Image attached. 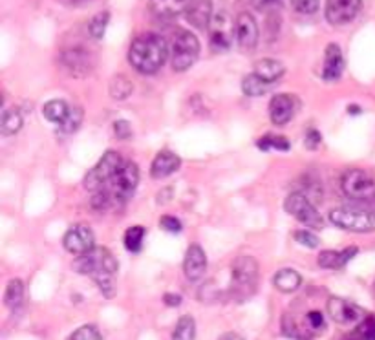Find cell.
I'll return each instance as SVG.
<instances>
[{"mask_svg": "<svg viewBox=\"0 0 375 340\" xmlns=\"http://www.w3.org/2000/svg\"><path fill=\"white\" fill-rule=\"evenodd\" d=\"M185 15H187V21L198 30L209 28L213 21V0H191Z\"/></svg>", "mask_w": 375, "mask_h": 340, "instance_id": "cell-18", "label": "cell"}, {"mask_svg": "<svg viewBox=\"0 0 375 340\" xmlns=\"http://www.w3.org/2000/svg\"><path fill=\"white\" fill-rule=\"evenodd\" d=\"M108 21H110V13L108 11H101L92 17V21H90V24H88V31H90V35L95 38V41L105 37Z\"/></svg>", "mask_w": 375, "mask_h": 340, "instance_id": "cell-32", "label": "cell"}, {"mask_svg": "<svg viewBox=\"0 0 375 340\" xmlns=\"http://www.w3.org/2000/svg\"><path fill=\"white\" fill-rule=\"evenodd\" d=\"M269 86H271V83H268L265 79L258 77L256 73H253V75H248L242 83L243 94L249 95V97H258V95L268 94Z\"/></svg>", "mask_w": 375, "mask_h": 340, "instance_id": "cell-26", "label": "cell"}, {"mask_svg": "<svg viewBox=\"0 0 375 340\" xmlns=\"http://www.w3.org/2000/svg\"><path fill=\"white\" fill-rule=\"evenodd\" d=\"M196 336V324L194 319L189 315H184L176 324L174 331H172V340H194Z\"/></svg>", "mask_w": 375, "mask_h": 340, "instance_id": "cell-28", "label": "cell"}, {"mask_svg": "<svg viewBox=\"0 0 375 340\" xmlns=\"http://www.w3.org/2000/svg\"><path fill=\"white\" fill-rule=\"evenodd\" d=\"M355 255L357 247H348L344 251H322L319 255V265L322 269H342Z\"/></svg>", "mask_w": 375, "mask_h": 340, "instance_id": "cell-22", "label": "cell"}, {"mask_svg": "<svg viewBox=\"0 0 375 340\" xmlns=\"http://www.w3.org/2000/svg\"><path fill=\"white\" fill-rule=\"evenodd\" d=\"M282 331H284V335L291 336V339H299L300 340L299 329H297L295 322L287 315L284 317V320H282Z\"/></svg>", "mask_w": 375, "mask_h": 340, "instance_id": "cell-41", "label": "cell"}, {"mask_svg": "<svg viewBox=\"0 0 375 340\" xmlns=\"http://www.w3.org/2000/svg\"><path fill=\"white\" fill-rule=\"evenodd\" d=\"M68 2H73V4H77V2H85V0H68Z\"/></svg>", "mask_w": 375, "mask_h": 340, "instance_id": "cell-49", "label": "cell"}, {"mask_svg": "<svg viewBox=\"0 0 375 340\" xmlns=\"http://www.w3.org/2000/svg\"><path fill=\"white\" fill-rule=\"evenodd\" d=\"M295 242H299L300 245L304 247H310V249H315V247H319L320 240L317 238L315 234L310 233V230H297V233L293 234Z\"/></svg>", "mask_w": 375, "mask_h": 340, "instance_id": "cell-38", "label": "cell"}, {"mask_svg": "<svg viewBox=\"0 0 375 340\" xmlns=\"http://www.w3.org/2000/svg\"><path fill=\"white\" fill-rule=\"evenodd\" d=\"M22 297H24V285H22V282L19 280V278H13V280H9L8 287H6V294H4L6 306L11 307V309H15V307L21 306Z\"/></svg>", "mask_w": 375, "mask_h": 340, "instance_id": "cell-30", "label": "cell"}, {"mask_svg": "<svg viewBox=\"0 0 375 340\" xmlns=\"http://www.w3.org/2000/svg\"><path fill=\"white\" fill-rule=\"evenodd\" d=\"M179 163L181 161H179V158L176 154L169 152V150H163V152H159L152 161V169H150L152 178L162 179L167 178V176H171L172 172H176V170L179 169Z\"/></svg>", "mask_w": 375, "mask_h": 340, "instance_id": "cell-20", "label": "cell"}, {"mask_svg": "<svg viewBox=\"0 0 375 340\" xmlns=\"http://www.w3.org/2000/svg\"><path fill=\"white\" fill-rule=\"evenodd\" d=\"M293 8L297 9L299 13H304V15H312L319 9L320 0H291Z\"/></svg>", "mask_w": 375, "mask_h": 340, "instance_id": "cell-39", "label": "cell"}, {"mask_svg": "<svg viewBox=\"0 0 375 340\" xmlns=\"http://www.w3.org/2000/svg\"><path fill=\"white\" fill-rule=\"evenodd\" d=\"M236 43L245 51L255 50L258 44V24L249 13H240L236 17Z\"/></svg>", "mask_w": 375, "mask_h": 340, "instance_id": "cell-15", "label": "cell"}, {"mask_svg": "<svg viewBox=\"0 0 375 340\" xmlns=\"http://www.w3.org/2000/svg\"><path fill=\"white\" fill-rule=\"evenodd\" d=\"M63 243L66 251L81 256L94 249V233L85 225H75L66 233Z\"/></svg>", "mask_w": 375, "mask_h": 340, "instance_id": "cell-14", "label": "cell"}, {"mask_svg": "<svg viewBox=\"0 0 375 340\" xmlns=\"http://www.w3.org/2000/svg\"><path fill=\"white\" fill-rule=\"evenodd\" d=\"M43 114L48 121H51V123H56V124H60L64 119H66V117H68L70 107L64 101H60V99H53V101L44 105Z\"/></svg>", "mask_w": 375, "mask_h": 340, "instance_id": "cell-25", "label": "cell"}, {"mask_svg": "<svg viewBox=\"0 0 375 340\" xmlns=\"http://www.w3.org/2000/svg\"><path fill=\"white\" fill-rule=\"evenodd\" d=\"M163 300H165V304L169 307H178L179 304H181V297L174 293H167L165 297H163Z\"/></svg>", "mask_w": 375, "mask_h": 340, "instance_id": "cell-45", "label": "cell"}, {"mask_svg": "<svg viewBox=\"0 0 375 340\" xmlns=\"http://www.w3.org/2000/svg\"><path fill=\"white\" fill-rule=\"evenodd\" d=\"M251 4L260 11H268V9L275 8V6L280 4V0H251Z\"/></svg>", "mask_w": 375, "mask_h": 340, "instance_id": "cell-44", "label": "cell"}, {"mask_svg": "<svg viewBox=\"0 0 375 340\" xmlns=\"http://www.w3.org/2000/svg\"><path fill=\"white\" fill-rule=\"evenodd\" d=\"M346 340H361V339H359V336L354 333V335H350V336H348V339H346Z\"/></svg>", "mask_w": 375, "mask_h": 340, "instance_id": "cell-48", "label": "cell"}, {"mask_svg": "<svg viewBox=\"0 0 375 340\" xmlns=\"http://www.w3.org/2000/svg\"><path fill=\"white\" fill-rule=\"evenodd\" d=\"M200 55V41L189 30H179L174 33L171 46V63L176 72H185L196 63Z\"/></svg>", "mask_w": 375, "mask_h": 340, "instance_id": "cell-5", "label": "cell"}, {"mask_svg": "<svg viewBox=\"0 0 375 340\" xmlns=\"http://www.w3.org/2000/svg\"><path fill=\"white\" fill-rule=\"evenodd\" d=\"M137 183H139V170L132 161H125L105 191L112 196L114 201H127L136 192Z\"/></svg>", "mask_w": 375, "mask_h": 340, "instance_id": "cell-7", "label": "cell"}, {"mask_svg": "<svg viewBox=\"0 0 375 340\" xmlns=\"http://www.w3.org/2000/svg\"><path fill=\"white\" fill-rule=\"evenodd\" d=\"M143 240H145V229L139 225L130 227L125 234V247L130 253H139L143 247Z\"/></svg>", "mask_w": 375, "mask_h": 340, "instance_id": "cell-31", "label": "cell"}, {"mask_svg": "<svg viewBox=\"0 0 375 340\" xmlns=\"http://www.w3.org/2000/svg\"><path fill=\"white\" fill-rule=\"evenodd\" d=\"M342 191L348 198H354V200H366L375 194V183L371 179V176L364 170H348L344 172L341 179Z\"/></svg>", "mask_w": 375, "mask_h": 340, "instance_id": "cell-10", "label": "cell"}, {"mask_svg": "<svg viewBox=\"0 0 375 340\" xmlns=\"http://www.w3.org/2000/svg\"><path fill=\"white\" fill-rule=\"evenodd\" d=\"M191 0H150V11L156 17L172 18L178 17L179 13L187 11Z\"/></svg>", "mask_w": 375, "mask_h": 340, "instance_id": "cell-21", "label": "cell"}, {"mask_svg": "<svg viewBox=\"0 0 375 340\" xmlns=\"http://www.w3.org/2000/svg\"><path fill=\"white\" fill-rule=\"evenodd\" d=\"M290 141L286 139L284 136H265L262 137V139H258V149L260 150H269V149H275V150H282V152H286V150H290Z\"/></svg>", "mask_w": 375, "mask_h": 340, "instance_id": "cell-34", "label": "cell"}, {"mask_svg": "<svg viewBox=\"0 0 375 340\" xmlns=\"http://www.w3.org/2000/svg\"><path fill=\"white\" fill-rule=\"evenodd\" d=\"M284 207H286V211L291 216L297 218L304 225L313 227V229H320V227L324 225V220L319 214V211L313 207L310 198H306L302 192H295V194L287 196Z\"/></svg>", "mask_w": 375, "mask_h": 340, "instance_id": "cell-9", "label": "cell"}, {"mask_svg": "<svg viewBox=\"0 0 375 340\" xmlns=\"http://www.w3.org/2000/svg\"><path fill=\"white\" fill-rule=\"evenodd\" d=\"M132 83L128 81L125 75H115L110 81V95L115 101H125V99L130 97L132 94Z\"/></svg>", "mask_w": 375, "mask_h": 340, "instance_id": "cell-29", "label": "cell"}, {"mask_svg": "<svg viewBox=\"0 0 375 340\" xmlns=\"http://www.w3.org/2000/svg\"><path fill=\"white\" fill-rule=\"evenodd\" d=\"M218 340H243V339L240 335H236V333H223Z\"/></svg>", "mask_w": 375, "mask_h": 340, "instance_id": "cell-46", "label": "cell"}, {"mask_svg": "<svg viewBox=\"0 0 375 340\" xmlns=\"http://www.w3.org/2000/svg\"><path fill=\"white\" fill-rule=\"evenodd\" d=\"M159 223H162L163 229L169 230V233H179V230H181V221L174 216H163Z\"/></svg>", "mask_w": 375, "mask_h": 340, "instance_id": "cell-42", "label": "cell"}, {"mask_svg": "<svg viewBox=\"0 0 375 340\" xmlns=\"http://www.w3.org/2000/svg\"><path fill=\"white\" fill-rule=\"evenodd\" d=\"M60 63H63L64 68L68 70L72 75L77 77L88 75L94 70V59L83 48H72V50L64 51L63 55H60Z\"/></svg>", "mask_w": 375, "mask_h": 340, "instance_id": "cell-13", "label": "cell"}, {"mask_svg": "<svg viewBox=\"0 0 375 340\" xmlns=\"http://www.w3.org/2000/svg\"><path fill=\"white\" fill-rule=\"evenodd\" d=\"M184 271L185 277L191 282L200 280L205 275V271H207V256H205L204 249H201L198 243H192L187 249V255H185L184 262Z\"/></svg>", "mask_w": 375, "mask_h": 340, "instance_id": "cell-17", "label": "cell"}, {"mask_svg": "<svg viewBox=\"0 0 375 340\" xmlns=\"http://www.w3.org/2000/svg\"><path fill=\"white\" fill-rule=\"evenodd\" d=\"M123 158L117 152H112V150L107 152L101 158V161L86 174L85 187L88 191H101L102 187H107L112 178L117 174V170L123 166Z\"/></svg>", "mask_w": 375, "mask_h": 340, "instance_id": "cell-6", "label": "cell"}, {"mask_svg": "<svg viewBox=\"0 0 375 340\" xmlns=\"http://www.w3.org/2000/svg\"><path fill=\"white\" fill-rule=\"evenodd\" d=\"M328 313L333 320L342 326H350V324H357L364 319V311L355 304L348 302L344 298L332 297L328 300Z\"/></svg>", "mask_w": 375, "mask_h": 340, "instance_id": "cell-12", "label": "cell"}, {"mask_svg": "<svg viewBox=\"0 0 375 340\" xmlns=\"http://www.w3.org/2000/svg\"><path fill=\"white\" fill-rule=\"evenodd\" d=\"M306 326L312 333H322L326 329L324 315H322V313H320V311H317V309L310 311V313L306 315Z\"/></svg>", "mask_w": 375, "mask_h": 340, "instance_id": "cell-36", "label": "cell"}, {"mask_svg": "<svg viewBox=\"0 0 375 340\" xmlns=\"http://www.w3.org/2000/svg\"><path fill=\"white\" fill-rule=\"evenodd\" d=\"M83 123V110L81 108H72L68 114V117L60 123V134H73L79 130V127H81Z\"/></svg>", "mask_w": 375, "mask_h": 340, "instance_id": "cell-33", "label": "cell"}, {"mask_svg": "<svg viewBox=\"0 0 375 340\" xmlns=\"http://www.w3.org/2000/svg\"><path fill=\"white\" fill-rule=\"evenodd\" d=\"M295 112H297V101H295L293 95H275L271 102H269V117L277 127L290 123L293 119Z\"/></svg>", "mask_w": 375, "mask_h": 340, "instance_id": "cell-16", "label": "cell"}, {"mask_svg": "<svg viewBox=\"0 0 375 340\" xmlns=\"http://www.w3.org/2000/svg\"><path fill=\"white\" fill-rule=\"evenodd\" d=\"M361 6L363 0H326V18L333 26L348 24L357 17Z\"/></svg>", "mask_w": 375, "mask_h": 340, "instance_id": "cell-11", "label": "cell"}, {"mask_svg": "<svg viewBox=\"0 0 375 340\" xmlns=\"http://www.w3.org/2000/svg\"><path fill=\"white\" fill-rule=\"evenodd\" d=\"M207 30H209L211 48L214 51H226L229 50L236 37V21H233L229 13L226 11L214 13Z\"/></svg>", "mask_w": 375, "mask_h": 340, "instance_id": "cell-8", "label": "cell"}, {"mask_svg": "<svg viewBox=\"0 0 375 340\" xmlns=\"http://www.w3.org/2000/svg\"><path fill=\"white\" fill-rule=\"evenodd\" d=\"M73 271L81 272V275H90L92 278H97L101 275H115L117 272V262L108 249L94 247L73 262Z\"/></svg>", "mask_w": 375, "mask_h": 340, "instance_id": "cell-4", "label": "cell"}, {"mask_svg": "<svg viewBox=\"0 0 375 340\" xmlns=\"http://www.w3.org/2000/svg\"><path fill=\"white\" fill-rule=\"evenodd\" d=\"M169 57L165 38L154 33L137 37L128 50V63L139 73H156Z\"/></svg>", "mask_w": 375, "mask_h": 340, "instance_id": "cell-1", "label": "cell"}, {"mask_svg": "<svg viewBox=\"0 0 375 340\" xmlns=\"http://www.w3.org/2000/svg\"><path fill=\"white\" fill-rule=\"evenodd\" d=\"M258 285V264L251 256H240L231 267L229 293L236 302H243L255 294Z\"/></svg>", "mask_w": 375, "mask_h": 340, "instance_id": "cell-2", "label": "cell"}, {"mask_svg": "<svg viewBox=\"0 0 375 340\" xmlns=\"http://www.w3.org/2000/svg\"><path fill=\"white\" fill-rule=\"evenodd\" d=\"M255 73L268 83H275L284 75V64L275 59H262L255 64Z\"/></svg>", "mask_w": 375, "mask_h": 340, "instance_id": "cell-24", "label": "cell"}, {"mask_svg": "<svg viewBox=\"0 0 375 340\" xmlns=\"http://www.w3.org/2000/svg\"><path fill=\"white\" fill-rule=\"evenodd\" d=\"M354 333L361 340H375V317H364V319L359 322V326L355 328Z\"/></svg>", "mask_w": 375, "mask_h": 340, "instance_id": "cell-35", "label": "cell"}, {"mask_svg": "<svg viewBox=\"0 0 375 340\" xmlns=\"http://www.w3.org/2000/svg\"><path fill=\"white\" fill-rule=\"evenodd\" d=\"M22 128V115L21 112L11 108V110H6L2 114V123H0V132L2 136H13L17 134Z\"/></svg>", "mask_w": 375, "mask_h": 340, "instance_id": "cell-27", "label": "cell"}, {"mask_svg": "<svg viewBox=\"0 0 375 340\" xmlns=\"http://www.w3.org/2000/svg\"><path fill=\"white\" fill-rule=\"evenodd\" d=\"M348 112H350V114H352V112H355V115H357L359 112H361V108H359V107H348Z\"/></svg>", "mask_w": 375, "mask_h": 340, "instance_id": "cell-47", "label": "cell"}, {"mask_svg": "<svg viewBox=\"0 0 375 340\" xmlns=\"http://www.w3.org/2000/svg\"><path fill=\"white\" fill-rule=\"evenodd\" d=\"M273 284L282 293H293V291L299 289L300 284H302V277H300L297 271H293V269H280V271L275 275Z\"/></svg>", "mask_w": 375, "mask_h": 340, "instance_id": "cell-23", "label": "cell"}, {"mask_svg": "<svg viewBox=\"0 0 375 340\" xmlns=\"http://www.w3.org/2000/svg\"><path fill=\"white\" fill-rule=\"evenodd\" d=\"M329 220L333 225L341 227L352 233H374L375 230V213L368 208L359 207H339L329 213Z\"/></svg>", "mask_w": 375, "mask_h": 340, "instance_id": "cell-3", "label": "cell"}, {"mask_svg": "<svg viewBox=\"0 0 375 340\" xmlns=\"http://www.w3.org/2000/svg\"><path fill=\"white\" fill-rule=\"evenodd\" d=\"M344 70V57L337 44H329L326 48L324 55V68H322V77L326 81H337Z\"/></svg>", "mask_w": 375, "mask_h": 340, "instance_id": "cell-19", "label": "cell"}, {"mask_svg": "<svg viewBox=\"0 0 375 340\" xmlns=\"http://www.w3.org/2000/svg\"><path fill=\"white\" fill-rule=\"evenodd\" d=\"M114 134L120 137V139H128V137L132 136V127H130L128 121H115Z\"/></svg>", "mask_w": 375, "mask_h": 340, "instance_id": "cell-40", "label": "cell"}, {"mask_svg": "<svg viewBox=\"0 0 375 340\" xmlns=\"http://www.w3.org/2000/svg\"><path fill=\"white\" fill-rule=\"evenodd\" d=\"M68 340H101V335L94 326H83V328L75 329Z\"/></svg>", "mask_w": 375, "mask_h": 340, "instance_id": "cell-37", "label": "cell"}, {"mask_svg": "<svg viewBox=\"0 0 375 340\" xmlns=\"http://www.w3.org/2000/svg\"><path fill=\"white\" fill-rule=\"evenodd\" d=\"M322 141V137H320L319 130H315V128H312V130H307L306 134V147L307 149H317L319 147V143Z\"/></svg>", "mask_w": 375, "mask_h": 340, "instance_id": "cell-43", "label": "cell"}]
</instances>
